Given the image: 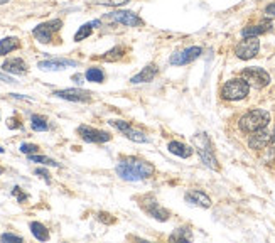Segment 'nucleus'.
Wrapping results in <instances>:
<instances>
[{
	"label": "nucleus",
	"instance_id": "nucleus-24",
	"mask_svg": "<svg viewBox=\"0 0 275 243\" xmlns=\"http://www.w3.org/2000/svg\"><path fill=\"white\" fill-rule=\"evenodd\" d=\"M123 54H125V47L117 46V47L110 49L108 53L103 54L102 59H103V61H108V63H112V61H118L120 58H123Z\"/></svg>",
	"mask_w": 275,
	"mask_h": 243
},
{
	"label": "nucleus",
	"instance_id": "nucleus-34",
	"mask_svg": "<svg viewBox=\"0 0 275 243\" xmlns=\"http://www.w3.org/2000/svg\"><path fill=\"white\" fill-rule=\"evenodd\" d=\"M7 127H9V129L15 130V129H20L22 124H20V121H19L17 118H15V117H12V118H9V120H7Z\"/></svg>",
	"mask_w": 275,
	"mask_h": 243
},
{
	"label": "nucleus",
	"instance_id": "nucleus-41",
	"mask_svg": "<svg viewBox=\"0 0 275 243\" xmlns=\"http://www.w3.org/2000/svg\"><path fill=\"white\" fill-rule=\"evenodd\" d=\"M0 154H4V149L2 147H0Z\"/></svg>",
	"mask_w": 275,
	"mask_h": 243
},
{
	"label": "nucleus",
	"instance_id": "nucleus-15",
	"mask_svg": "<svg viewBox=\"0 0 275 243\" xmlns=\"http://www.w3.org/2000/svg\"><path fill=\"white\" fill-rule=\"evenodd\" d=\"M2 69L5 71V73H10V75H26L27 73V64H26L24 59L12 58V59L4 61Z\"/></svg>",
	"mask_w": 275,
	"mask_h": 243
},
{
	"label": "nucleus",
	"instance_id": "nucleus-22",
	"mask_svg": "<svg viewBox=\"0 0 275 243\" xmlns=\"http://www.w3.org/2000/svg\"><path fill=\"white\" fill-rule=\"evenodd\" d=\"M31 127H32V130H36V132H46L49 129V124L46 118L41 117V115H32Z\"/></svg>",
	"mask_w": 275,
	"mask_h": 243
},
{
	"label": "nucleus",
	"instance_id": "nucleus-14",
	"mask_svg": "<svg viewBox=\"0 0 275 243\" xmlns=\"http://www.w3.org/2000/svg\"><path fill=\"white\" fill-rule=\"evenodd\" d=\"M78 63L73 59H47V61H41L37 64V68L42 71H61L69 68V66H76Z\"/></svg>",
	"mask_w": 275,
	"mask_h": 243
},
{
	"label": "nucleus",
	"instance_id": "nucleus-30",
	"mask_svg": "<svg viewBox=\"0 0 275 243\" xmlns=\"http://www.w3.org/2000/svg\"><path fill=\"white\" fill-rule=\"evenodd\" d=\"M184 228H179L176 233L170 236V240H184V241H189L191 240V233H189V230L186 228V231H183Z\"/></svg>",
	"mask_w": 275,
	"mask_h": 243
},
{
	"label": "nucleus",
	"instance_id": "nucleus-35",
	"mask_svg": "<svg viewBox=\"0 0 275 243\" xmlns=\"http://www.w3.org/2000/svg\"><path fill=\"white\" fill-rule=\"evenodd\" d=\"M12 195H14L15 198H17L19 203H22V201H26V200H27V195H24V192L20 191V187H14Z\"/></svg>",
	"mask_w": 275,
	"mask_h": 243
},
{
	"label": "nucleus",
	"instance_id": "nucleus-20",
	"mask_svg": "<svg viewBox=\"0 0 275 243\" xmlns=\"http://www.w3.org/2000/svg\"><path fill=\"white\" fill-rule=\"evenodd\" d=\"M20 47V42L17 37H4L0 41V56H5V54L15 51V49Z\"/></svg>",
	"mask_w": 275,
	"mask_h": 243
},
{
	"label": "nucleus",
	"instance_id": "nucleus-42",
	"mask_svg": "<svg viewBox=\"0 0 275 243\" xmlns=\"http://www.w3.org/2000/svg\"><path fill=\"white\" fill-rule=\"evenodd\" d=\"M0 174H2V169H0Z\"/></svg>",
	"mask_w": 275,
	"mask_h": 243
},
{
	"label": "nucleus",
	"instance_id": "nucleus-40",
	"mask_svg": "<svg viewBox=\"0 0 275 243\" xmlns=\"http://www.w3.org/2000/svg\"><path fill=\"white\" fill-rule=\"evenodd\" d=\"M272 140H275V130H273V134H272Z\"/></svg>",
	"mask_w": 275,
	"mask_h": 243
},
{
	"label": "nucleus",
	"instance_id": "nucleus-12",
	"mask_svg": "<svg viewBox=\"0 0 275 243\" xmlns=\"http://www.w3.org/2000/svg\"><path fill=\"white\" fill-rule=\"evenodd\" d=\"M54 95H56L58 98H63V100H68V102H80V103L91 102V93L86 91V90H81V88L59 90V91H54Z\"/></svg>",
	"mask_w": 275,
	"mask_h": 243
},
{
	"label": "nucleus",
	"instance_id": "nucleus-26",
	"mask_svg": "<svg viewBox=\"0 0 275 243\" xmlns=\"http://www.w3.org/2000/svg\"><path fill=\"white\" fill-rule=\"evenodd\" d=\"M29 161L31 162H39V164H44V165H53V167H59V164L56 161H53V159L42 157V156H34V154H31V156H29Z\"/></svg>",
	"mask_w": 275,
	"mask_h": 243
},
{
	"label": "nucleus",
	"instance_id": "nucleus-33",
	"mask_svg": "<svg viewBox=\"0 0 275 243\" xmlns=\"http://www.w3.org/2000/svg\"><path fill=\"white\" fill-rule=\"evenodd\" d=\"M98 220L103 222V223H107V225L115 223V218H112V214H108V213H100V214H98Z\"/></svg>",
	"mask_w": 275,
	"mask_h": 243
},
{
	"label": "nucleus",
	"instance_id": "nucleus-23",
	"mask_svg": "<svg viewBox=\"0 0 275 243\" xmlns=\"http://www.w3.org/2000/svg\"><path fill=\"white\" fill-rule=\"evenodd\" d=\"M85 78L91 83H103V80H105V73H103L100 68H90V69H86Z\"/></svg>",
	"mask_w": 275,
	"mask_h": 243
},
{
	"label": "nucleus",
	"instance_id": "nucleus-6",
	"mask_svg": "<svg viewBox=\"0 0 275 243\" xmlns=\"http://www.w3.org/2000/svg\"><path fill=\"white\" fill-rule=\"evenodd\" d=\"M258 49H260V41L257 37H243V41H240L235 47V54L238 59L248 61L252 58H255L258 54Z\"/></svg>",
	"mask_w": 275,
	"mask_h": 243
},
{
	"label": "nucleus",
	"instance_id": "nucleus-29",
	"mask_svg": "<svg viewBox=\"0 0 275 243\" xmlns=\"http://www.w3.org/2000/svg\"><path fill=\"white\" fill-rule=\"evenodd\" d=\"M108 124L112 125V127H115V129H117V130L123 132V134H125V132H127V130H130V129H132L129 121H123V120H110Z\"/></svg>",
	"mask_w": 275,
	"mask_h": 243
},
{
	"label": "nucleus",
	"instance_id": "nucleus-8",
	"mask_svg": "<svg viewBox=\"0 0 275 243\" xmlns=\"http://www.w3.org/2000/svg\"><path fill=\"white\" fill-rule=\"evenodd\" d=\"M78 135L85 142H90V143H105L112 139V135H110L108 132L93 129V127H88V125L78 127Z\"/></svg>",
	"mask_w": 275,
	"mask_h": 243
},
{
	"label": "nucleus",
	"instance_id": "nucleus-2",
	"mask_svg": "<svg viewBox=\"0 0 275 243\" xmlns=\"http://www.w3.org/2000/svg\"><path fill=\"white\" fill-rule=\"evenodd\" d=\"M270 121V113L265 110H252V112L245 113L240 118V130L245 134H254V132L265 129Z\"/></svg>",
	"mask_w": 275,
	"mask_h": 243
},
{
	"label": "nucleus",
	"instance_id": "nucleus-4",
	"mask_svg": "<svg viewBox=\"0 0 275 243\" xmlns=\"http://www.w3.org/2000/svg\"><path fill=\"white\" fill-rule=\"evenodd\" d=\"M194 143L197 145V154H199V157L203 159V162H205L208 167L218 171L219 165H218L216 157H214V154H213L211 142H210V139L206 137V134L196 135V137H194Z\"/></svg>",
	"mask_w": 275,
	"mask_h": 243
},
{
	"label": "nucleus",
	"instance_id": "nucleus-18",
	"mask_svg": "<svg viewBox=\"0 0 275 243\" xmlns=\"http://www.w3.org/2000/svg\"><path fill=\"white\" fill-rule=\"evenodd\" d=\"M186 201L191 204H197L201 208H211V200L210 196L205 195L203 191H189L186 195Z\"/></svg>",
	"mask_w": 275,
	"mask_h": 243
},
{
	"label": "nucleus",
	"instance_id": "nucleus-9",
	"mask_svg": "<svg viewBox=\"0 0 275 243\" xmlns=\"http://www.w3.org/2000/svg\"><path fill=\"white\" fill-rule=\"evenodd\" d=\"M107 19L112 22H117V24L129 26V27H139L144 24V20H142L137 14L130 12V10H117V12L108 14Z\"/></svg>",
	"mask_w": 275,
	"mask_h": 243
},
{
	"label": "nucleus",
	"instance_id": "nucleus-19",
	"mask_svg": "<svg viewBox=\"0 0 275 243\" xmlns=\"http://www.w3.org/2000/svg\"><path fill=\"white\" fill-rule=\"evenodd\" d=\"M169 152L170 154H174V156H178V157H183V159H188L192 156V149L189 145H186V143L183 142H178V140H172V142H169Z\"/></svg>",
	"mask_w": 275,
	"mask_h": 243
},
{
	"label": "nucleus",
	"instance_id": "nucleus-27",
	"mask_svg": "<svg viewBox=\"0 0 275 243\" xmlns=\"http://www.w3.org/2000/svg\"><path fill=\"white\" fill-rule=\"evenodd\" d=\"M125 137L130 139V140H134V142H139V143L147 142V137L142 134V132H137V130H132V129L125 132Z\"/></svg>",
	"mask_w": 275,
	"mask_h": 243
},
{
	"label": "nucleus",
	"instance_id": "nucleus-31",
	"mask_svg": "<svg viewBox=\"0 0 275 243\" xmlns=\"http://www.w3.org/2000/svg\"><path fill=\"white\" fill-rule=\"evenodd\" d=\"M39 151V147L34 145V143H22L20 145V152L22 154H27V156H31V154H36Z\"/></svg>",
	"mask_w": 275,
	"mask_h": 243
},
{
	"label": "nucleus",
	"instance_id": "nucleus-38",
	"mask_svg": "<svg viewBox=\"0 0 275 243\" xmlns=\"http://www.w3.org/2000/svg\"><path fill=\"white\" fill-rule=\"evenodd\" d=\"M0 81H5V83H15L10 76H7V75H4V73H0Z\"/></svg>",
	"mask_w": 275,
	"mask_h": 243
},
{
	"label": "nucleus",
	"instance_id": "nucleus-17",
	"mask_svg": "<svg viewBox=\"0 0 275 243\" xmlns=\"http://www.w3.org/2000/svg\"><path fill=\"white\" fill-rule=\"evenodd\" d=\"M270 29H272V22L270 20H263V22H260V24H257V26L245 27V29L241 31V36H243V37H257L260 34H265V32L270 31Z\"/></svg>",
	"mask_w": 275,
	"mask_h": 243
},
{
	"label": "nucleus",
	"instance_id": "nucleus-16",
	"mask_svg": "<svg viewBox=\"0 0 275 243\" xmlns=\"http://www.w3.org/2000/svg\"><path fill=\"white\" fill-rule=\"evenodd\" d=\"M157 73H159L157 66L156 64H148L140 71V73H137L134 78L130 80V83H134V85H137V83H151L157 76Z\"/></svg>",
	"mask_w": 275,
	"mask_h": 243
},
{
	"label": "nucleus",
	"instance_id": "nucleus-36",
	"mask_svg": "<svg viewBox=\"0 0 275 243\" xmlns=\"http://www.w3.org/2000/svg\"><path fill=\"white\" fill-rule=\"evenodd\" d=\"M36 174L39 176L41 179H44L46 182H51V178H49V173L46 169H36Z\"/></svg>",
	"mask_w": 275,
	"mask_h": 243
},
{
	"label": "nucleus",
	"instance_id": "nucleus-13",
	"mask_svg": "<svg viewBox=\"0 0 275 243\" xmlns=\"http://www.w3.org/2000/svg\"><path fill=\"white\" fill-rule=\"evenodd\" d=\"M273 140H272V134H268L265 129H260L252 134V137L248 139V145L250 149H254V151H262V149H265L267 145H270Z\"/></svg>",
	"mask_w": 275,
	"mask_h": 243
},
{
	"label": "nucleus",
	"instance_id": "nucleus-10",
	"mask_svg": "<svg viewBox=\"0 0 275 243\" xmlns=\"http://www.w3.org/2000/svg\"><path fill=\"white\" fill-rule=\"evenodd\" d=\"M140 206H142V209L148 214V216H152V218H156V220H159V222H167L169 220V211L166 208H162L161 204H159L156 200H142V203H140Z\"/></svg>",
	"mask_w": 275,
	"mask_h": 243
},
{
	"label": "nucleus",
	"instance_id": "nucleus-5",
	"mask_svg": "<svg viewBox=\"0 0 275 243\" xmlns=\"http://www.w3.org/2000/svg\"><path fill=\"white\" fill-rule=\"evenodd\" d=\"M241 78H243L252 88H257V90H262V88H265L268 83H270V75L267 73L265 69L262 68H245L241 71Z\"/></svg>",
	"mask_w": 275,
	"mask_h": 243
},
{
	"label": "nucleus",
	"instance_id": "nucleus-7",
	"mask_svg": "<svg viewBox=\"0 0 275 243\" xmlns=\"http://www.w3.org/2000/svg\"><path fill=\"white\" fill-rule=\"evenodd\" d=\"M63 27V20L59 19H54V20H49V22H44V24H39L32 31V34L39 42L42 44H47L53 41V34L58 32L59 29Z\"/></svg>",
	"mask_w": 275,
	"mask_h": 243
},
{
	"label": "nucleus",
	"instance_id": "nucleus-32",
	"mask_svg": "<svg viewBox=\"0 0 275 243\" xmlns=\"http://www.w3.org/2000/svg\"><path fill=\"white\" fill-rule=\"evenodd\" d=\"M0 240L2 241H22V236L12 235V233H4L2 236H0Z\"/></svg>",
	"mask_w": 275,
	"mask_h": 243
},
{
	"label": "nucleus",
	"instance_id": "nucleus-11",
	"mask_svg": "<svg viewBox=\"0 0 275 243\" xmlns=\"http://www.w3.org/2000/svg\"><path fill=\"white\" fill-rule=\"evenodd\" d=\"M201 53H203V49H201V47L192 46V47L184 49V51H181V53H176L174 56H170L169 63H170V64H174V66H184V64H189V63H192V61H194V59L199 58V56H201Z\"/></svg>",
	"mask_w": 275,
	"mask_h": 243
},
{
	"label": "nucleus",
	"instance_id": "nucleus-21",
	"mask_svg": "<svg viewBox=\"0 0 275 243\" xmlns=\"http://www.w3.org/2000/svg\"><path fill=\"white\" fill-rule=\"evenodd\" d=\"M29 228H31V233L34 235L39 241H46V240H49V231H47V228H46V226H44L42 223H39V222H32V223L29 225Z\"/></svg>",
	"mask_w": 275,
	"mask_h": 243
},
{
	"label": "nucleus",
	"instance_id": "nucleus-1",
	"mask_svg": "<svg viewBox=\"0 0 275 243\" xmlns=\"http://www.w3.org/2000/svg\"><path fill=\"white\" fill-rule=\"evenodd\" d=\"M156 173V167L147 162L140 161V159H122L117 165V174L123 181H142L154 176Z\"/></svg>",
	"mask_w": 275,
	"mask_h": 243
},
{
	"label": "nucleus",
	"instance_id": "nucleus-28",
	"mask_svg": "<svg viewBox=\"0 0 275 243\" xmlns=\"http://www.w3.org/2000/svg\"><path fill=\"white\" fill-rule=\"evenodd\" d=\"M93 4H100V5H108V7H118V5H123L130 2V0H90Z\"/></svg>",
	"mask_w": 275,
	"mask_h": 243
},
{
	"label": "nucleus",
	"instance_id": "nucleus-25",
	"mask_svg": "<svg viewBox=\"0 0 275 243\" xmlns=\"http://www.w3.org/2000/svg\"><path fill=\"white\" fill-rule=\"evenodd\" d=\"M91 32H93V22H88V24H83L78 29V32L74 34V41L76 42H80V41H83L86 39V37H90L91 36Z\"/></svg>",
	"mask_w": 275,
	"mask_h": 243
},
{
	"label": "nucleus",
	"instance_id": "nucleus-39",
	"mask_svg": "<svg viewBox=\"0 0 275 243\" xmlns=\"http://www.w3.org/2000/svg\"><path fill=\"white\" fill-rule=\"evenodd\" d=\"M9 2V0H0V4H7Z\"/></svg>",
	"mask_w": 275,
	"mask_h": 243
},
{
	"label": "nucleus",
	"instance_id": "nucleus-37",
	"mask_svg": "<svg viewBox=\"0 0 275 243\" xmlns=\"http://www.w3.org/2000/svg\"><path fill=\"white\" fill-rule=\"evenodd\" d=\"M265 14H268V15H275V4L267 5V9H265Z\"/></svg>",
	"mask_w": 275,
	"mask_h": 243
},
{
	"label": "nucleus",
	"instance_id": "nucleus-3",
	"mask_svg": "<svg viewBox=\"0 0 275 243\" xmlns=\"http://www.w3.org/2000/svg\"><path fill=\"white\" fill-rule=\"evenodd\" d=\"M248 91H250V85L243 78H233L224 83V86L221 88V96L224 100L238 102L243 100L248 95Z\"/></svg>",
	"mask_w": 275,
	"mask_h": 243
}]
</instances>
